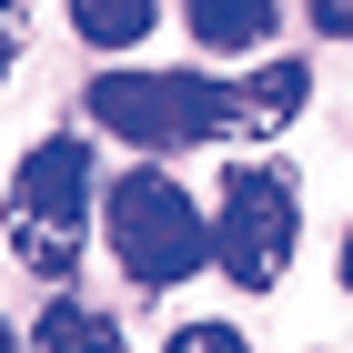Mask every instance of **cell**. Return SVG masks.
Listing matches in <instances>:
<instances>
[{"instance_id":"obj_9","label":"cell","mask_w":353,"mask_h":353,"mask_svg":"<svg viewBox=\"0 0 353 353\" xmlns=\"http://www.w3.org/2000/svg\"><path fill=\"white\" fill-rule=\"evenodd\" d=\"M172 353H243L232 323H172Z\"/></svg>"},{"instance_id":"obj_13","label":"cell","mask_w":353,"mask_h":353,"mask_svg":"<svg viewBox=\"0 0 353 353\" xmlns=\"http://www.w3.org/2000/svg\"><path fill=\"white\" fill-rule=\"evenodd\" d=\"M0 343H21V333H10V323H0Z\"/></svg>"},{"instance_id":"obj_1","label":"cell","mask_w":353,"mask_h":353,"mask_svg":"<svg viewBox=\"0 0 353 353\" xmlns=\"http://www.w3.org/2000/svg\"><path fill=\"white\" fill-rule=\"evenodd\" d=\"M91 202H101L91 141L81 132L30 141L21 172H10V252H21L41 283H71V272H81V243H91Z\"/></svg>"},{"instance_id":"obj_2","label":"cell","mask_w":353,"mask_h":353,"mask_svg":"<svg viewBox=\"0 0 353 353\" xmlns=\"http://www.w3.org/2000/svg\"><path fill=\"white\" fill-rule=\"evenodd\" d=\"M101 232H111V263L132 272L141 293H172V283H192V272L212 263V212L172 172H152V162L101 192Z\"/></svg>"},{"instance_id":"obj_6","label":"cell","mask_w":353,"mask_h":353,"mask_svg":"<svg viewBox=\"0 0 353 353\" xmlns=\"http://www.w3.org/2000/svg\"><path fill=\"white\" fill-rule=\"evenodd\" d=\"M182 21H192V41L202 51H263L272 30H283V0H182Z\"/></svg>"},{"instance_id":"obj_8","label":"cell","mask_w":353,"mask_h":353,"mask_svg":"<svg viewBox=\"0 0 353 353\" xmlns=\"http://www.w3.org/2000/svg\"><path fill=\"white\" fill-rule=\"evenodd\" d=\"M30 343H41V353H111V343H121V323L91 313V303H51V313L30 323Z\"/></svg>"},{"instance_id":"obj_5","label":"cell","mask_w":353,"mask_h":353,"mask_svg":"<svg viewBox=\"0 0 353 353\" xmlns=\"http://www.w3.org/2000/svg\"><path fill=\"white\" fill-rule=\"evenodd\" d=\"M303 101H313V71L303 61H263L243 81H222V141H272Z\"/></svg>"},{"instance_id":"obj_4","label":"cell","mask_w":353,"mask_h":353,"mask_svg":"<svg viewBox=\"0 0 353 353\" xmlns=\"http://www.w3.org/2000/svg\"><path fill=\"white\" fill-rule=\"evenodd\" d=\"M81 111L132 152H192L222 141V81L212 71H101L81 91Z\"/></svg>"},{"instance_id":"obj_10","label":"cell","mask_w":353,"mask_h":353,"mask_svg":"<svg viewBox=\"0 0 353 353\" xmlns=\"http://www.w3.org/2000/svg\"><path fill=\"white\" fill-rule=\"evenodd\" d=\"M303 21L323 30V41H353V0H303Z\"/></svg>"},{"instance_id":"obj_3","label":"cell","mask_w":353,"mask_h":353,"mask_svg":"<svg viewBox=\"0 0 353 353\" xmlns=\"http://www.w3.org/2000/svg\"><path fill=\"white\" fill-rule=\"evenodd\" d=\"M293 243H303V192L283 162H232L212 192V272H232L243 293H272L293 272Z\"/></svg>"},{"instance_id":"obj_14","label":"cell","mask_w":353,"mask_h":353,"mask_svg":"<svg viewBox=\"0 0 353 353\" xmlns=\"http://www.w3.org/2000/svg\"><path fill=\"white\" fill-rule=\"evenodd\" d=\"M0 10H21V0H0Z\"/></svg>"},{"instance_id":"obj_12","label":"cell","mask_w":353,"mask_h":353,"mask_svg":"<svg viewBox=\"0 0 353 353\" xmlns=\"http://www.w3.org/2000/svg\"><path fill=\"white\" fill-rule=\"evenodd\" d=\"M0 81H10V41H0Z\"/></svg>"},{"instance_id":"obj_7","label":"cell","mask_w":353,"mask_h":353,"mask_svg":"<svg viewBox=\"0 0 353 353\" xmlns=\"http://www.w3.org/2000/svg\"><path fill=\"white\" fill-rule=\"evenodd\" d=\"M152 21H162V0H71V30L91 51H132V41H152Z\"/></svg>"},{"instance_id":"obj_11","label":"cell","mask_w":353,"mask_h":353,"mask_svg":"<svg viewBox=\"0 0 353 353\" xmlns=\"http://www.w3.org/2000/svg\"><path fill=\"white\" fill-rule=\"evenodd\" d=\"M333 272H343V293H353V232H343V252H333Z\"/></svg>"}]
</instances>
